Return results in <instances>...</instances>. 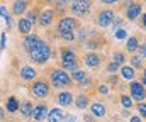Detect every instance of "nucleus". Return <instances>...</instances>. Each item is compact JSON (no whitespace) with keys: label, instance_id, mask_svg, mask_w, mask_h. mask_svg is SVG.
<instances>
[{"label":"nucleus","instance_id":"1","mask_svg":"<svg viewBox=\"0 0 146 122\" xmlns=\"http://www.w3.org/2000/svg\"><path fill=\"white\" fill-rule=\"evenodd\" d=\"M29 56H31L33 63H36V65H46L49 61V58H51V47L44 41H41V44L37 46L36 49H33L29 53Z\"/></svg>","mask_w":146,"mask_h":122},{"label":"nucleus","instance_id":"2","mask_svg":"<svg viewBox=\"0 0 146 122\" xmlns=\"http://www.w3.org/2000/svg\"><path fill=\"white\" fill-rule=\"evenodd\" d=\"M49 78H51V83H53L54 88H63V86L72 85V76H70L65 70H61V68H54V70H51Z\"/></svg>","mask_w":146,"mask_h":122},{"label":"nucleus","instance_id":"3","mask_svg":"<svg viewBox=\"0 0 146 122\" xmlns=\"http://www.w3.org/2000/svg\"><path fill=\"white\" fill-rule=\"evenodd\" d=\"M114 19H115V12L112 9H104L97 14V26L99 27H109V26H112Z\"/></svg>","mask_w":146,"mask_h":122},{"label":"nucleus","instance_id":"4","mask_svg":"<svg viewBox=\"0 0 146 122\" xmlns=\"http://www.w3.org/2000/svg\"><path fill=\"white\" fill-rule=\"evenodd\" d=\"M129 92H131V98L136 102H145L146 98V88L141 85V81H131L129 83Z\"/></svg>","mask_w":146,"mask_h":122},{"label":"nucleus","instance_id":"5","mask_svg":"<svg viewBox=\"0 0 146 122\" xmlns=\"http://www.w3.org/2000/svg\"><path fill=\"white\" fill-rule=\"evenodd\" d=\"M76 27H78V20L75 17H63V19H60L56 31H58V34H63V32H73Z\"/></svg>","mask_w":146,"mask_h":122},{"label":"nucleus","instance_id":"6","mask_svg":"<svg viewBox=\"0 0 146 122\" xmlns=\"http://www.w3.org/2000/svg\"><path fill=\"white\" fill-rule=\"evenodd\" d=\"M31 90H33L34 97H37V98H46V97L49 95V92H51L49 83H48L46 80H36L34 83H33Z\"/></svg>","mask_w":146,"mask_h":122},{"label":"nucleus","instance_id":"7","mask_svg":"<svg viewBox=\"0 0 146 122\" xmlns=\"http://www.w3.org/2000/svg\"><path fill=\"white\" fill-rule=\"evenodd\" d=\"M90 5H92L90 0H78V2H73L72 5H70V12H72L73 15H85V14H88Z\"/></svg>","mask_w":146,"mask_h":122},{"label":"nucleus","instance_id":"8","mask_svg":"<svg viewBox=\"0 0 146 122\" xmlns=\"http://www.w3.org/2000/svg\"><path fill=\"white\" fill-rule=\"evenodd\" d=\"M141 12H143L141 3L133 2V3H129V5H126V19H127V20H136V19L141 15Z\"/></svg>","mask_w":146,"mask_h":122},{"label":"nucleus","instance_id":"9","mask_svg":"<svg viewBox=\"0 0 146 122\" xmlns=\"http://www.w3.org/2000/svg\"><path fill=\"white\" fill-rule=\"evenodd\" d=\"M37 20H39V24H41L42 27L51 26V24H53V20H54V10H51V9H44V10H41V14H39Z\"/></svg>","mask_w":146,"mask_h":122},{"label":"nucleus","instance_id":"10","mask_svg":"<svg viewBox=\"0 0 146 122\" xmlns=\"http://www.w3.org/2000/svg\"><path fill=\"white\" fill-rule=\"evenodd\" d=\"M19 76H21V80H24V81H33V80H36L37 71H36V68H33L31 65H26V66H22L19 70Z\"/></svg>","mask_w":146,"mask_h":122},{"label":"nucleus","instance_id":"11","mask_svg":"<svg viewBox=\"0 0 146 122\" xmlns=\"http://www.w3.org/2000/svg\"><path fill=\"white\" fill-rule=\"evenodd\" d=\"M48 112H49V109L46 104H37V105H34V110H33V119L36 122L44 121L48 117Z\"/></svg>","mask_w":146,"mask_h":122},{"label":"nucleus","instance_id":"12","mask_svg":"<svg viewBox=\"0 0 146 122\" xmlns=\"http://www.w3.org/2000/svg\"><path fill=\"white\" fill-rule=\"evenodd\" d=\"M41 38L37 36V34H27L26 38H24V47H26V51L27 53H31L33 49H36L37 46L41 44Z\"/></svg>","mask_w":146,"mask_h":122},{"label":"nucleus","instance_id":"13","mask_svg":"<svg viewBox=\"0 0 146 122\" xmlns=\"http://www.w3.org/2000/svg\"><path fill=\"white\" fill-rule=\"evenodd\" d=\"M90 112H92V115H94L95 119H102V117H106L107 109H106V105H104L102 102H94V104L90 105Z\"/></svg>","mask_w":146,"mask_h":122},{"label":"nucleus","instance_id":"14","mask_svg":"<svg viewBox=\"0 0 146 122\" xmlns=\"http://www.w3.org/2000/svg\"><path fill=\"white\" fill-rule=\"evenodd\" d=\"M65 112L60 109V107H54V109H51L49 112H48V122H63L65 121Z\"/></svg>","mask_w":146,"mask_h":122},{"label":"nucleus","instance_id":"15","mask_svg":"<svg viewBox=\"0 0 146 122\" xmlns=\"http://www.w3.org/2000/svg\"><path fill=\"white\" fill-rule=\"evenodd\" d=\"M83 63L88 66V68H97L100 65V56L97 53H87L85 58H83Z\"/></svg>","mask_w":146,"mask_h":122},{"label":"nucleus","instance_id":"16","mask_svg":"<svg viewBox=\"0 0 146 122\" xmlns=\"http://www.w3.org/2000/svg\"><path fill=\"white\" fill-rule=\"evenodd\" d=\"M56 102H58L61 107H70L73 104V95L70 92H60L58 97H56Z\"/></svg>","mask_w":146,"mask_h":122},{"label":"nucleus","instance_id":"17","mask_svg":"<svg viewBox=\"0 0 146 122\" xmlns=\"http://www.w3.org/2000/svg\"><path fill=\"white\" fill-rule=\"evenodd\" d=\"M17 27H19V32H21V34L27 36V34H31V31H33V22H29L26 17H22V19L17 20Z\"/></svg>","mask_w":146,"mask_h":122},{"label":"nucleus","instance_id":"18","mask_svg":"<svg viewBox=\"0 0 146 122\" xmlns=\"http://www.w3.org/2000/svg\"><path fill=\"white\" fill-rule=\"evenodd\" d=\"M60 56H61V63H75L76 61V53L73 49H68V47L61 49Z\"/></svg>","mask_w":146,"mask_h":122},{"label":"nucleus","instance_id":"19","mask_svg":"<svg viewBox=\"0 0 146 122\" xmlns=\"http://www.w3.org/2000/svg\"><path fill=\"white\" fill-rule=\"evenodd\" d=\"M27 10V0H15L12 3V14L15 15H21Z\"/></svg>","mask_w":146,"mask_h":122},{"label":"nucleus","instance_id":"20","mask_svg":"<svg viewBox=\"0 0 146 122\" xmlns=\"http://www.w3.org/2000/svg\"><path fill=\"white\" fill-rule=\"evenodd\" d=\"M119 71H121V76H122L124 80L134 81V76H136V73H134V68H133V66H126V65H122Z\"/></svg>","mask_w":146,"mask_h":122},{"label":"nucleus","instance_id":"21","mask_svg":"<svg viewBox=\"0 0 146 122\" xmlns=\"http://www.w3.org/2000/svg\"><path fill=\"white\" fill-rule=\"evenodd\" d=\"M126 49H127V53H136L139 49V39L136 36H129L126 39Z\"/></svg>","mask_w":146,"mask_h":122},{"label":"nucleus","instance_id":"22","mask_svg":"<svg viewBox=\"0 0 146 122\" xmlns=\"http://www.w3.org/2000/svg\"><path fill=\"white\" fill-rule=\"evenodd\" d=\"M19 110H21V114H22L24 117H33V110H34V105H33V102L26 100V102H22V104L19 105Z\"/></svg>","mask_w":146,"mask_h":122},{"label":"nucleus","instance_id":"23","mask_svg":"<svg viewBox=\"0 0 146 122\" xmlns=\"http://www.w3.org/2000/svg\"><path fill=\"white\" fill-rule=\"evenodd\" d=\"M88 104H90V98H88L87 95H83V93L78 95V97L75 98V105H76V109H82V110H83V109L88 107Z\"/></svg>","mask_w":146,"mask_h":122},{"label":"nucleus","instance_id":"24","mask_svg":"<svg viewBox=\"0 0 146 122\" xmlns=\"http://www.w3.org/2000/svg\"><path fill=\"white\" fill-rule=\"evenodd\" d=\"M70 76H72V81H76V83H83V81L88 80V76H87V73H85L83 70H76V71H73Z\"/></svg>","mask_w":146,"mask_h":122},{"label":"nucleus","instance_id":"25","mask_svg":"<svg viewBox=\"0 0 146 122\" xmlns=\"http://www.w3.org/2000/svg\"><path fill=\"white\" fill-rule=\"evenodd\" d=\"M112 61H114L115 65L122 66L124 61H126V54H124L122 51H114V53H112Z\"/></svg>","mask_w":146,"mask_h":122},{"label":"nucleus","instance_id":"26","mask_svg":"<svg viewBox=\"0 0 146 122\" xmlns=\"http://www.w3.org/2000/svg\"><path fill=\"white\" fill-rule=\"evenodd\" d=\"M7 110L9 112H17L19 110V102L15 100V97H9V100H7Z\"/></svg>","mask_w":146,"mask_h":122},{"label":"nucleus","instance_id":"27","mask_svg":"<svg viewBox=\"0 0 146 122\" xmlns=\"http://www.w3.org/2000/svg\"><path fill=\"white\" fill-rule=\"evenodd\" d=\"M114 38L117 41H126L127 39V31H126L124 27H119V29L114 31Z\"/></svg>","mask_w":146,"mask_h":122},{"label":"nucleus","instance_id":"28","mask_svg":"<svg viewBox=\"0 0 146 122\" xmlns=\"http://www.w3.org/2000/svg\"><path fill=\"white\" fill-rule=\"evenodd\" d=\"M131 66H133V68L141 70V68H143V58H141L139 54H134V56L131 58Z\"/></svg>","mask_w":146,"mask_h":122},{"label":"nucleus","instance_id":"29","mask_svg":"<svg viewBox=\"0 0 146 122\" xmlns=\"http://www.w3.org/2000/svg\"><path fill=\"white\" fill-rule=\"evenodd\" d=\"M119 100H121L122 107H124V109H127V110H129V109H133V105H134V104H133V98H131V97H127V95H121V98H119Z\"/></svg>","mask_w":146,"mask_h":122},{"label":"nucleus","instance_id":"30","mask_svg":"<svg viewBox=\"0 0 146 122\" xmlns=\"http://www.w3.org/2000/svg\"><path fill=\"white\" fill-rule=\"evenodd\" d=\"M37 17H39V15H37L36 10H27V17H26V19H27L29 22H33V24H34V22L37 20Z\"/></svg>","mask_w":146,"mask_h":122},{"label":"nucleus","instance_id":"31","mask_svg":"<svg viewBox=\"0 0 146 122\" xmlns=\"http://www.w3.org/2000/svg\"><path fill=\"white\" fill-rule=\"evenodd\" d=\"M117 70H121V66H119V65H115L114 61H110L109 65H107V73H115Z\"/></svg>","mask_w":146,"mask_h":122},{"label":"nucleus","instance_id":"32","mask_svg":"<svg viewBox=\"0 0 146 122\" xmlns=\"http://www.w3.org/2000/svg\"><path fill=\"white\" fill-rule=\"evenodd\" d=\"M138 112H139V117H145L146 119V104L145 102L138 104Z\"/></svg>","mask_w":146,"mask_h":122},{"label":"nucleus","instance_id":"33","mask_svg":"<svg viewBox=\"0 0 146 122\" xmlns=\"http://www.w3.org/2000/svg\"><path fill=\"white\" fill-rule=\"evenodd\" d=\"M60 38L63 41H68V42H70V41L75 39V34H73V32H63V34H60Z\"/></svg>","mask_w":146,"mask_h":122},{"label":"nucleus","instance_id":"34","mask_svg":"<svg viewBox=\"0 0 146 122\" xmlns=\"http://www.w3.org/2000/svg\"><path fill=\"white\" fill-rule=\"evenodd\" d=\"M122 24H124V19H121V17H115V19H114V22H112V26H114V31H115V29H119Z\"/></svg>","mask_w":146,"mask_h":122},{"label":"nucleus","instance_id":"35","mask_svg":"<svg viewBox=\"0 0 146 122\" xmlns=\"http://www.w3.org/2000/svg\"><path fill=\"white\" fill-rule=\"evenodd\" d=\"M138 53H139V56H141V58H146V41L139 44V49H138Z\"/></svg>","mask_w":146,"mask_h":122},{"label":"nucleus","instance_id":"36","mask_svg":"<svg viewBox=\"0 0 146 122\" xmlns=\"http://www.w3.org/2000/svg\"><path fill=\"white\" fill-rule=\"evenodd\" d=\"M5 44H7V38H5V32H2V36H0V51L5 49Z\"/></svg>","mask_w":146,"mask_h":122},{"label":"nucleus","instance_id":"37","mask_svg":"<svg viewBox=\"0 0 146 122\" xmlns=\"http://www.w3.org/2000/svg\"><path fill=\"white\" fill-rule=\"evenodd\" d=\"M99 92H100L102 95H107V93H109V86H107V85H100V86H99Z\"/></svg>","mask_w":146,"mask_h":122},{"label":"nucleus","instance_id":"38","mask_svg":"<svg viewBox=\"0 0 146 122\" xmlns=\"http://www.w3.org/2000/svg\"><path fill=\"white\" fill-rule=\"evenodd\" d=\"M68 2H70V0H58V2H56V7H58V9H65Z\"/></svg>","mask_w":146,"mask_h":122},{"label":"nucleus","instance_id":"39","mask_svg":"<svg viewBox=\"0 0 146 122\" xmlns=\"http://www.w3.org/2000/svg\"><path fill=\"white\" fill-rule=\"evenodd\" d=\"M129 122H143V119H141L139 115H131V117H129Z\"/></svg>","mask_w":146,"mask_h":122},{"label":"nucleus","instance_id":"40","mask_svg":"<svg viewBox=\"0 0 146 122\" xmlns=\"http://www.w3.org/2000/svg\"><path fill=\"white\" fill-rule=\"evenodd\" d=\"M102 3H106V5H114V3H117V2H121V0H100Z\"/></svg>","mask_w":146,"mask_h":122},{"label":"nucleus","instance_id":"41","mask_svg":"<svg viewBox=\"0 0 146 122\" xmlns=\"http://www.w3.org/2000/svg\"><path fill=\"white\" fill-rule=\"evenodd\" d=\"M65 121H66V122H75L76 119H75V115H70V114H66V115H65Z\"/></svg>","mask_w":146,"mask_h":122},{"label":"nucleus","instance_id":"42","mask_svg":"<svg viewBox=\"0 0 146 122\" xmlns=\"http://www.w3.org/2000/svg\"><path fill=\"white\" fill-rule=\"evenodd\" d=\"M5 20H7V27L10 29V27H12V19H10V15H9V14L5 15Z\"/></svg>","mask_w":146,"mask_h":122},{"label":"nucleus","instance_id":"43","mask_svg":"<svg viewBox=\"0 0 146 122\" xmlns=\"http://www.w3.org/2000/svg\"><path fill=\"white\" fill-rule=\"evenodd\" d=\"M141 24H143V27L146 29V12L143 14V17H141Z\"/></svg>","mask_w":146,"mask_h":122},{"label":"nucleus","instance_id":"44","mask_svg":"<svg viewBox=\"0 0 146 122\" xmlns=\"http://www.w3.org/2000/svg\"><path fill=\"white\" fill-rule=\"evenodd\" d=\"M129 115H131V114H129V110H127V109H124V110H122V117H126V119H127Z\"/></svg>","mask_w":146,"mask_h":122},{"label":"nucleus","instance_id":"45","mask_svg":"<svg viewBox=\"0 0 146 122\" xmlns=\"http://www.w3.org/2000/svg\"><path fill=\"white\" fill-rule=\"evenodd\" d=\"M141 85L146 88V76H141Z\"/></svg>","mask_w":146,"mask_h":122},{"label":"nucleus","instance_id":"46","mask_svg":"<svg viewBox=\"0 0 146 122\" xmlns=\"http://www.w3.org/2000/svg\"><path fill=\"white\" fill-rule=\"evenodd\" d=\"M0 119H3V110L0 109Z\"/></svg>","mask_w":146,"mask_h":122},{"label":"nucleus","instance_id":"47","mask_svg":"<svg viewBox=\"0 0 146 122\" xmlns=\"http://www.w3.org/2000/svg\"><path fill=\"white\" fill-rule=\"evenodd\" d=\"M143 76H146V66L143 68Z\"/></svg>","mask_w":146,"mask_h":122},{"label":"nucleus","instance_id":"48","mask_svg":"<svg viewBox=\"0 0 146 122\" xmlns=\"http://www.w3.org/2000/svg\"><path fill=\"white\" fill-rule=\"evenodd\" d=\"M70 2H78V0H70Z\"/></svg>","mask_w":146,"mask_h":122}]
</instances>
